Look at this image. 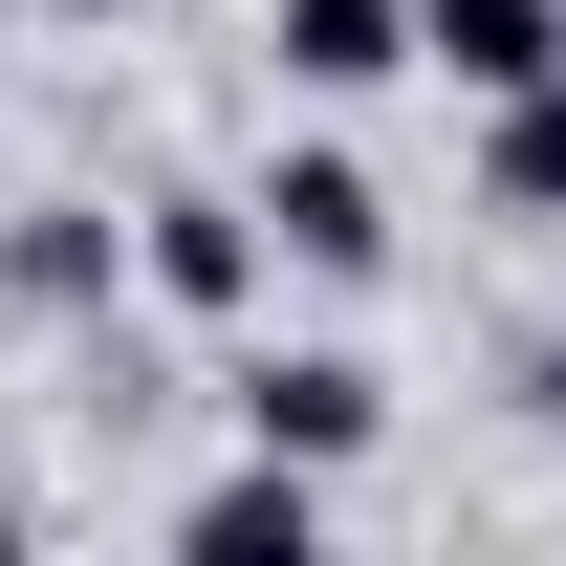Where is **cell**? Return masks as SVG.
I'll use <instances>...</instances> for the list:
<instances>
[{"label": "cell", "instance_id": "1", "mask_svg": "<svg viewBox=\"0 0 566 566\" xmlns=\"http://www.w3.org/2000/svg\"><path fill=\"white\" fill-rule=\"evenodd\" d=\"M218 392H240V436H262V458H327V480L392 436V370H370V349H240Z\"/></svg>", "mask_w": 566, "mask_h": 566}, {"label": "cell", "instance_id": "2", "mask_svg": "<svg viewBox=\"0 0 566 566\" xmlns=\"http://www.w3.org/2000/svg\"><path fill=\"white\" fill-rule=\"evenodd\" d=\"M262 197H153L132 218V305H175V327H240V305H262Z\"/></svg>", "mask_w": 566, "mask_h": 566}, {"label": "cell", "instance_id": "3", "mask_svg": "<svg viewBox=\"0 0 566 566\" xmlns=\"http://www.w3.org/2000/svg\"><path fill=\"white\" fill-rule=\"evenodd\" d=\"M0 305H22V327H109V305H132V218L0 197Z\"/></svg>", "mask_w": 566, "mask_h": 566}, {"label": "cell", "instance_id": "4", "mask_svg": "<svg viewBox=\"0 0 566 566\" xmlns=\"http://www.w3.org/2000/svg\"><path fill=\"white\" fill-rule=\"evenodd\" d=\"M262 240L305 283H370V262H392V175H370V153H283V175H262Z\"/></svg>", "mask_w": 566, "mask_h": 566}, {"label": "cell", "instance_id": "5", "mask_svg": "<svg viewBox=\"0 0 566 566\" xmlns=\"http://www.w3.org/2000/svg\"><path fill=\"white\" fill-rule=\"evenodd\" d=\"M415 66L458 109H523V87H566V0H415Z\"/></svg>", "mask_w": 566, "mask_h": 566}, {"label": "cell", "instance_id": "6", "mask_svg": "<svg viewBox=\"0 0 566 566\" xmlns=\"http://www.w3.org/2000/svg\"><path fill=\"white\" fill-rule=\"evenodd\" d=\"M175 545H197V566H305V545H327V458H262V436H240V480L175 501Z\"/></svg>", "mask_w": 566, "mask_h": 566}, {"label": "cell", "instance_id": "7", "mask_svg": "<svg viewBox=\"0 0 566 566\" xmlns=\"http://www.w3.org/2000/svg\"><path fill=\"white\" fill-rule=\"evenodd\" d=\"M262 66L283 87H392L415 66V0H262Z\"/></svg>", "mask_w": 566, "mask_h": 566}, {"label": "cell", "instance_id": "8", "mask_svg": "<svg viewBox=\"0 0 566 566\" xmlns=\"http://www.w3.org/2000/svg\"><path fill=\"white\" fill-rule=\"evenodd\" d=\"M480 175H501V218H566V87H523V109H501Z\"/></svg>", "mask_w": 566, "mask_h": 566}, {"label": "cell", "instance_id": "9", "mask_svg": "<svg viewBox=\"0 0 566 566\" xmlns=\"http://www.w3.org/2000/svg\"><path fill=\"white\" fill-rule=\"evenodd\" d=\"M523 415H545V436H566V349H523Z\"/></svg>", "mask_w": 566, "mask_h": 566}, {"label": "cell", "instance_id": "10", "mask_svg": "<svg viewBox=\"0 0 566 566\" xmlns=\"http://www.w3.org/2000/svg\"><path fill=\"white\" fill-rule=\"evenodd\" d=\"M0 545H22V501H0Z\"/></svg>", "mask_w": 566, "mask_h": 566}]
</instances>
